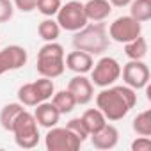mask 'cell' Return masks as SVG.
<instances>
[{
  "label": "cell",
  "mask_w": 151,
  "mask_h": 151,
  "mask_svg": "<svg viewBox=\"0 0 151 151\" xmlns=\"http://www.w3.org/2000/svg\"><path fill=\"white\" fill-rule=\"evenodd\" d=\"M64 46L59 45L57 41H50L46 45H43L37 52V73L41 77L46 78H57L64 73L66 64H64Z\"/></svg>",
  "instance_id": "3957f363"
},
{
  "label": "cell",
  "mask_w": 151,
  "mask_h": 151,
  "mask_svg": "<svg viewBox=\"0 0 151 151\" xmlns=\"http://www.w3.org/2000/svg\"><path fill=\"white\" fill-rule=\"evenodd\" d=\"M11 132L14 135V142L23 149H32L39 142V124L34 114H30L29 110L20 112Z\"/></svg>",
  "instance_id": "277c9868"
},
{
  "label": "cell",
  "mask_w": 151,
  "mask_h": 151,
  "mask_svg": "<svg viewBox=\"0 0 151 151\" xmlns=\"http://www.w3.org/2000/svg\"><path fill=\"white\" fill-rule=\"evenodd\" d=\"M57 23L60 27V30H68V32H77L82 27L87 25V16L84 11V4L80 0H71L66 2L64 6H60V9L57 11Z\"/></svg>",
  "instance_id": "5b68a950"
},
{
  "label": "cell",
  "mask_w": 151,
  "mask_h": 151,
  "mask_svg": "<svg viewBox=\"0 0 151 151\" xmlns=\"http://www.w3.org/2000/svg\"><path fill=\"white\" fill-rule=\"evenodd\" d=\"M18 101L23 105V107H36L37 103H41V96L34 86V82L30 84H23L20 89H18Z\"/></svg>",
  "instance_id": "44dd1931"
},
{
  "label": "cell",
  "mask_w": 151,
  "mask_h": 151,
  "mask_svg": "<svg viewBox=\"0 0 151 151\" xmlns=\"http://www.w3.org/2000/svg\"><path fill=\"white\" fill-rule=\"evenodd\" d=\"M52 103H53L55 109L60 112V116H62V114H69V112H73V109L77 107V101H75L73 94H71L68 89H62V91H59V93H53V96H52Z\"/></svg>",
  "instance_id": "d6986e66"
},
{
  "label": "cell",
  "mask_w": 151,
  "mask_h": 151,
  "mask_svg": "<svg viewBox=\"0 0 151 151\" xmlns=\"http://www.w3.org/2000/svg\"><path fill=\"white\" fill-rule=\"evenodd\" d=\"M37 34L43 41L50 43V41H57L60 36V27L57 23V20L53 18H46L37 25Z\"/></svg>",
  "instance_id": "ffe728a7"
},
{
  "label": "cell",
  "mask_w": 151,
  "mask_h": 151,
  "mask_svg": "<svg viewBox=\"0 0 151 151\" xmlns=\"http://www.w3.org/2000/svg\"><path fill=\"white\" fill-rule=\"evenodd\" d=\"M45 146L48 151H78L82 140L75 133H71L66 126H52L48 128V133L45 137Z\"/></svg>",
  "instance_id": "52a82bcc"
},
{
  "label": "cell",
  "mask_w": 151,
  "mask_h": 151,
  "mask_svg": "<svg viewBox=\"0 0 151 151\" xmlns=\"http://www.w3.org/2000/svg\"><path fill=\"white\" fill-rule=\"evenodd\" d=\"M60 6H62L60 0H37L36 9H37L43 16L52 18V16H55V14H57V11L60 9Z\"/></svg>",
  "instance_id": "d4e9b609"
},
{
  "label": "cell",
  "mask_w": 151,
  "mask_h": 151,
  "mask_svg": "<svg viewBox=\"0 0 151 151\" xmlns=\"http://www.w3.org/2000/svg\"><path fill=\"white\" fill-rule=\"evenodd\" d=\"M121 75L124 86L132 87V89H144L149 82V68L144 60H130L124 64V68H121Z\"/></svg>",
  "instance_id": "9c48e42d"
},
{
  "label": "cell",
  "mask_w": 151,
  "mask_h": 151,
  "mask_svg": "<svg viewBox=\"0 0 151 151\" xmlns=\"http://www.w3.org/2000/svg\"><path fill=\"white\" fill-rule=\"evenodd\" d=\"M66 128H68L71 133L77 135L82 142L89 137V132H87V128H86V124H84L82 117H73V119H69V121H68V124H66Z\"/></svg>",
  "instance_id": "484cf974"
},
{
  "label": "cell",
  "mask_w": 151,
  "mask_h": 151,
  "mask_svg": "<svg viewBox=\"0 0 151 151\" xmlns=\"http://www.w3.org/2000/svg\"><path fill=\"white\" fill-rule=\"evenodd\" d=\"M13 14H14V6L11 0H0V23L9 22Z\"/></svg>",
  "instance_id": "4316f807"
},
{
  "label": "cell",
  "mask_w": 151,
  "mask_h": 151,
  "mask_svg": "<svg viewBox=\"0 0 151 151\" xmlns=\"http://www.w3.org/2000/svg\"><path fill=\"white\" fill-rule=\"evenodd\" d=\"M34 117L37 121L39 126L43 128H52V126H57L59 119H60V112L55 109V105L52 101H41L36 105V110H34Z\"/></svg>",
  "instance_id": "4fadbf2b"
},
{
  "label": "cell",
  "mask_w": 151,
  "mask_h": 151,
  "mask_svg": "<svg viewBox=\"0 0 151 151\" xmlns=\"http://www.w3.org/2000/svg\"><path fill=\"white\" fill-rule=\"evenodd\" d=\"M34 86H36V89H37V93H39V96H41L43 101L50 100L53 96V93H55V86H53V80L52 78L41 77V78H37L34 82Z\"/></svg>",
  "instance_id": "cb8c5ba5"
},
{
  "label": "cell",
  "mask_w": 151,
  "mask_h": 151,
  "mask_svg": "<svg viewBox=\"0 0 151 151\" xmlns=\"http://www.w3.org/2000/svg\"><path fill=\"white\" fill-rule=\"evenodd\" d=\"M151 149V139L149 137H137L132 142V151H149Z\"/></svg>",
  "instance_id": "83f0119b"
},
{
  "label": "cell",
  "mask_w": 151,
  "mask_h": 151,
  "mask_svg": "<svg viewBox=\"0 0 151 151\" xmlns=\"http://www.w3.org/2000/svg\"><path fill=\"white\" fill-rule=\"evenodd\" d=\"M91 137V144L96 147V149H101V151H109V149H114L119 142V130L114 126V124H105L100 132L89 135Z\"/></svg>",
  "instance_id": "7c38bea8"
},
{
  "label": "cell",
  "mask_w": 151,
  "mask_h": 151,
  "mask_svg": "<svg viewBox=\"0 0 151 151\" xmlns=\"http://www.w3.org/2000/svg\"><path fill=\"white\" fill-rule=\"evenodd\" d=\"M2 52H4V55L7 59V64H9L11 71H16V69H20V68H23L27 64L29 55H27V50L23 46H20V45H9V46L2 48Z\"/></svg>",
  "instance_id": "9a60e30c"
},
{
  "label": "cell",
  "mask_w": 151,
  "mask_h": 151,
  "mask_svg": "<svg viewBox=\"0 0 151 151\" xmlns=\"http://www.w3.org/2000/svg\"><path fill=\"white\" fill-rule=\"evenodd\" d=\"M109 2L112 7H126V6H130L132 0H109Z\"/></svg>",
  "instance_id": "4dcf8cb0"
},
{
  "label": "cell",
  "mask_w": 151,
  "mask_h": 151,
  "mask_svg": "<svg viewBox=\"0 0 151 151\" xmlns=\"http://www.w3.org/2000/svg\"><path fill=\"white\" fill-rule=\"evenodd\" d=\"M110 46V37L103 22L87 23L73 36V48L82 50L91 55H101Z\"/></svg>",
  "instance_id": "7a4b0ae2"
},
{
  "label": "cell",
  "mask_w": 151,
  "mask_h": 151,
  "mask_svg": "<svg viewBox=\"0 0 151 151\" xmlns=\"http://www.w3.org/2000/svg\"><path fill=\"white\" fill-rule=\"evenodd\" d=\"M64 64L68 69H71L73 73L77 75H86L93 69L94 66V59L91 53L87 52H82V50H75V52H69L68 55H64Z\"/></svg>",
  "instance_id": "8fae6325"
},
{
  "label": "cell",
  "mask_w": 151,
  "mask_h": 151,
  "mask_svg": "<svg viewBox=\"0 0 151 151\" xmlns=\"http://www.w3.org/2000/svg\"><path fill=\"white\" fill-rule=\"evenodd\" d=\"M80 117H82V121H84V124H86L89 135L100 132V130L107 124V117L103 116V112H101L98 107H96V109H87Z\"/></svg>",
  "instance_id": "2e32d148"
},
{
  "label": "cell",
  "mask_w": 151,
  "mask_h": 151,
  "mask_svg": "<svg viewBox=\"0 0 151 151\" xmlns=\"http://www.w3.org/2000/svg\"><path fill=\"white\" fill-rule=\"evenodd\" d=\"M142 34V23L132 16H119L109 27V37L116 43H128Z\"/></svg>",
  "instance_id": "ba28073f"
},
{
  "label": "cell",
  "mask_w": 151,
  "mask_h": 151,
  "mask_svg": "<svg viewBox=\"0 0 151 151\" xmlns=\"http://www.w3.org/2000/svg\"><path fill=\"white\" fill-rule=\"evenodd\" d=\"M130 16L140 23L149 22L151 20V0H132L130 2Z\"/></svg>",
  "instance_id": "7402d4cb"
},
{
  "label": "cell",
  "mask_w": 151,
  "mask_h": 151,
  "mask_svg": "<svg viewBox=\"0 0 151 151\" xmlns=\"http://www.w3.org/2000/svg\"><path fill=\"white\" fill-rule=\"evenodd\" d=\"M68 91L73 94L77 105H87L94 98V86L86 75H77L68 84Z\"/></svg>",
  "instance_id": "30bf717a"
},
{
  "label": "cell",
  "mask_w": 151,
  "mask_h": 151,
  "mask_svg": "<svg viewBox=\"0 0 151 151\" xmlns=\"http://www.w3.org/2000/svg\"><path fill=\"white\" fill-rule=\"evenodd\" d=\"M36 4H37V0H14L13 2V6L20 9L22 13H32L36 9Z\"/></svg>",
  "instance_id": "f1b7e54d"
},
{
  "label": "cell",
  "mask_w": 151,
  "mask_h": 151,
  "mask_svg": "<svg viewBox=\"0 0 151 151\" xmlns=\"http://www.w3.org/2000/svg\"><path fill=\"white\" fill-rule=\"evenodd\" d=\"M137 93L128 86H109L96 94V107L103 112L107 121H121L135 107Z\"/></svg>",
  "instance_id": "6da1fadb"
},
{
  "label": "cell",
  "mask_w": 151,
  "mask_h": 151,
  "mask_svg": "<svg viewBox=\"0 0 151 151\" xmlns=\"http://www.w3.org/2000/svg\"><path fill=\"white\" fill-rule=\"evenodd\" d=\"M124 55L130 60H144V57L147 55V41L146 37L139 36L128 43H124Z\"/></svg>",
  "instance_id": "e0dca14e"
},
{
  "label": "cell",
  "mask_w": 151,
  "mask_h": 151,
  "mask_svg": "<svg viewBox=\"0 0 151 151\" xmlns=\"http://www.w3.org/2000/svg\"><path fill=\"white\" fill-rule=\"evenodd\" d=\"M84 11H86L87 22H103L110 16L112 6L109 0H86Z\"/></svg>",
  "instance_id": "5bb4252c"
},
{
  "label": "cell",
  "mask_w": 151,
  "mask_h": 151,
  "mask_svg": "<svg viewBox=\"0 0 151 151\" xmlns=\"http://www.w3.org/2000/svg\"><path fill=\"white\" fill-rule=\"evenodd\" d=\"M121 77V64L114 57H101L91 69V82L98 87L114 86Z\"/></svg>",
  "instance_id": "8992f818"
},
{
  "label": "cell",
  "mask_w": 151,
  "mask_h": 151,
  "mask_svg": "<svg viewBox=\"0 0 151 151\" xmlns=\"http://www.w3.org/2000/svg\"><path fill=\"white\" fill-rule=\"evenodd\" d=\"M132 128L140 137H151V112L144 110V112L137 114L132 121Z\"/></svg>",
  "instance_id": "603a6c76"
},
{
  "label": "cell",
  "mask_w": 151,
  "mask_h": 151,
  "mask_svg": "<svg viewBox=\"0 0 151 151\" xmlns=\"http://www.w3.org/2000/svg\"><path fill=\"white\" fill-rule=\"evenodd\" d=\"M7 71H11V69H9V64H7V59H6L4 52L0 50V77H2L4 73H7Z\"/></svg>",
  "instance_id": "f546056e"
},
{
  "label": "cell",
  "mask_w": 151,
  "mask_h": 151,
  "mask_svg": "<svg viewBox=\"0 0 151 151\" xmlns=\"http://www.w3.org/2000/svg\"><path fill=\"white\" fill-rule=\"evenodd\" d=\"M25 110L23 105L18 101V103H7L4 105V109L0 110V126H2L6 132H11L13 130V124L16 121V117L20 116V112Z\"/></svg>",
  "instance_id": "ac0fdd59"
}]
</instances>
